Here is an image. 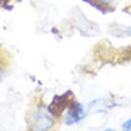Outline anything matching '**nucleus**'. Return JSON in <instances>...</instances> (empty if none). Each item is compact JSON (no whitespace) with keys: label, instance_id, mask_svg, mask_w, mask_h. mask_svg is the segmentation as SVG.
<instances>
[{"label":"nucleus","instance_id":"nucleus-1","mask_svg":"<svg viewBox=\"0 0 131 131\" xmlns=\"http://www.w3.org/2000/svg\"><path fill=\"white\" fill-rule=\"evenodd\" d=\"M58 124V119L51 113L48 104L36 103L33 107L28 109L27 113V128L30 131H49L54 130Z\"/></svg>","mask_w":131,"mask_h":131},{"label":"nucleus","instance_id":"nucleus-2","mask_svg":"<svg viewBox=\"0 0 131 131\" xmlns=\"http://www.w3.org/2000/svg\"><path fill=\"white\" fill-rule=\"evenodd\" d=\"M88 116V109L85 104H82L81 101L73 100L69 107L66 109V112L61 116V121L64 125H74V124L82 122L85 118Z\"/></svg>","mask_w":131,"mask_h":131},{"label":"nucleus","instance_id":"nucleus-3","mask_svg":"<svg viewBox=\"0 0 131 131\" xmlns=\"http://www.w3.org/2000/svg\"><path fill=\"white\" fill-rule=\"evenodd\" d=\"M73 100H74L73 91H66L64 94H61V95H54L52 101L48 104V109L57 119H61V116L66 112V109L69 107V104Z\"/></svg>","mask_w":131,"mask_h":131},{"label":"nucleus","instance_id":"nucleus-4","mask_svg":"<svg viewBox=\"0 0 131 131\" xmlns=\"http://www.w3.org/2000/svg\"><path fill=\"white\" fill-rule=\"evenodd\" d=\"M113 106H115V103H112L109 98L100 97V98H95V100L90 101V103L86 104V109H88V115H91V113H104L107 110H110Z\"/></svg>","mask_w":131,"mask_h":131},{"label":"nucleus","instance_id":"nucleus-5","mask_svg":"<svg viewBox=\"0 0 131 131\" xmlns=\"http://www.w3.org/2000/svg\"><path fill=\"white\" fill-rule=\"evenodd\" d=\"M95 2H98L100 5H103V6H106V8H113V9H116L115 8V0H95Z\"/></svg>","mask_w":131,"mask_h":131},{"label":"nucleus","instance_id":"nucleus-6","mask_svg":"<svg viewBox=\"0 0 131 131\" xmlns=\"http://www.w3.org/2000/svg\"><path fill=\"white\" fill-rule=\"evenodd\" d=\"M121 128H122L124 131H131V118H128V119L124 121L122 125H121Z\"/></svg>","mask_w":131,"mask_h":131},{"label":"nucleus","instance_id":"nucleus-7","mask_svg":"<svg viewBox=\"0 0 131 131\" xmlns=\"http://www.w3.org/2000/svg\"><path fill=\"white\" fill-rule=\"evenodd\" d=\"M9 0H2V8L5 9V10H9V12H10V10H12V9H14V5H12V3H8Z\"/></svg>","mask_w":131,"mask_h":131},{"label":"nucleus","instance_id":"nucleus-8","mask_svg":"<svg viewBox=\"0 0 131 131\" xmlns=\"http://www.w3.org/2000/svg\"><path fill=\"white\" fill-rule=\"evenodd\" d=\"M122 12H124V14H127V15H130V16H131V5H128V6L122 8Z\"/></svg>","mask_w":131,"mask_h":131},{"label":"nucleus","instance_id":"nucleus-9","mask_svg":"<svg viewBox=\"0 0 131 131\" xmlns=\"http://www.w3.org/2000/svg\"><path fill=\"white\" fill-rule=\"evenodd\" d=\"M52 33H54V34H57V36H58V39L61 37V34H60V31H58V30H57V28H55V27L52 28Z\"/></svg>","mask_w":131,"mask_h":131}]
</instances>
